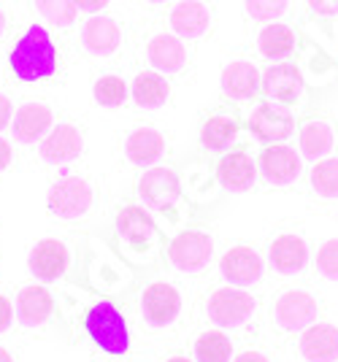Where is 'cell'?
<instances>
[{"label": "cell", "mask_w": 338, "mask_h": 362, "mask_svg": "<svg viewBox=\"0 0 338 362\" xmlns=\"http://www.w3.org/2000/svg\"><path fill=\"white\" fill-rule=\"evenodd\" d=\"M60 65V52L52 38V33L44 25H30L19 35L11 54H8V68L19 81H44L57 74Z\"/></svg>", "instance_id": "1"}, {"label": "cell", "mask_w": 338, "mask_h": 362, "mask_svg": "<svg viewBox=\"0 0 338 362\" xmlns=\"http://www.w3.org/2000/svg\"><path fill=\"white\" fill-rule=\"evenodd\" d=\"M84 330L95 341V346H100L106 354H124L127 346H130L127 322L106 300L95 303L93 308L84 314Z\"/></svg>", "instance_id": "2"}, {"label": "cell", "mask_w": 338, "mask_h": 362, "mask_svg": "<svg viewBox=\"0 0 338 362\" xmlns=\"http://www.w3.org/2000/svg\"><path fill=\"white\" fill-rule=\"evenodd\" d=\"M117 233L133 257H152L160 243V230L149 214L139 206H122L117 214Z\"/></svg>", "instance_id": "3"}, {"label": "cell", "mask_w": 338, "mask_h": 362, "mask_svg": "<svg viewBox=\"0 0 338 362\" xmlns=\"http://www.w3.org/2000/svg\"><path fill=\"white\" fill-rule=\"evenodd\" d=\"M144 54H146V62L152 65L154 71H160L165 76H182L190 68V60H192L185 38H179L176 33L168 30L152 33L146 38Z\"/></svg>", "instance_id": "4"}, {"label": "cell", "mask_w": 338, "mask_h": 362, "mask_svg": "<svg viewBox=\"0 0 338 362\" xmlns=\"http://www.w3.org/2000/svg\"><path fill=\"white\" fill-rule=\"evenodd\" d=\"M139 197L146 209L160 214H170L182 200V184L179 176L165 165H157L144 170L139 179Z\"/></svg>", "instance_id": "5"}, {"label": "cell", "mask_w": 338, "mask_h": 362, "mask_svg": "<svg viewBox=\"0 0 338 362\" xmlns=\"http://www.w3.org/2000/svg\"><path fill=\"white\" fill-rule=\"evenodd\" d=\"M211 255H214V238L206 230H185L168 243V259L176 271H203L209 268Z\"/></svg>", "instance_id": "6"}, {"label": "cell", "mask_w": 338, "mask_h": 362, "mask_svg": "<svg viewBox=\"0 0 338 362\" xmlns=\"http://www.w3.org/2000/svg\"><path fill=\"white\" fill-rule=\"evenodd\" d=\"M209 319L216 327H241L255 314V298L241 287H219L209 298Z\"/></svg>", "instance_id": "7"}, {"label": "cell", "mask_w": 338, "mask_h": 362, "mask_svg": "<svg viewBox=\"0 0 338 362\" xmlns=\"http://www.w3.org/2000/svg\"><path fill=\"white\" fill-rule=\"evenodd\" d=\"M49 211L54 214L57 219H78L84 214H90L95 203L93 187L78 176H65L60 179L52 192H49Z\"/></svg>", "instance_id": "8"}, {"label": "cell", "mask_w": 338, "mask_h": 362, "mask_svg": "<svg viewBox=\"0 0 338 362\" xmlns=\"http://www.w3.org/2000/svg\"><path fill=\"white\" fill-rule=\"evenodd\" d=\"M168 28L185 41H198L214 28V8L206 0H179L168 8Z\"/></svg>", "instance_id": "9"}, {"label": "cell", "mask_w": 338, "mask_h": 362, "mask_svg": "<svg viewBox=\"0 0 338 362\" xmlns=\"http://www.w3.org/2000/svg\"><path fill=\"white\" fill-rule=\"evenodd\" d=\"M249 130L265 144H284L295 133V114L290 106H281L274 100H262L249 117Z\"/></svg>", "instance_id": "10"}, {"label": "cell", "mask_w": 338, "mask_h": 362, "mask_svg": "<svg viewBox=\"0 0 338 362\" xmlns=\"http://www.w3.org/2000/svg\"><path fill=\"white\" fill-rule=\"evenodd\" d=\"M303 90H306V81H303V74L295 62L279 60L274 65H268L262 74V92L274 103L292 108L303 98Z\"/></svg>", "instance_id": "11"}, {"label": "cell", "mask_w": 338, "mask_h": 362, "mask_svg": "<svg viewBox=\"0 0 338 362\" xmlns=\"http://www.w3.org/2000/svg\"><path fill=\"white\" fill-rule=\"evenodd\" d=\"M81 49L90 57H114L122 49L124 33L122 25L108 14H95L81 25Z\"/></svg>", "instance_id": "12"}, {"label": "cell", "mask_w": 338, "mask_h": 362, "mask_svg": "<svg viewBox=\"0 0 338 362\" xmlns=\"http://www.w3.org/2000/svg\"><path fill=\"white\" fill-rule=\"evenodd\" d=\"M317 311H320L317 300L303 289H287L274 303V319H276L279 327L287 332L306 330L308 325L317 322Z\"/></svg>", "instance_id": "13"}, {"label": "cell", "mask_w": 338, "mask_h": 362, "mask_svg": "<svg viewBox=\"0 0 338 362\" xmlns=\"http://www.w3.org/2000/svg\"><path fill=\"white\" fill-rule=\"evenodd\" d=\"M219 87H222V95L231 100H252L262 90L260 68L249 57H235L222 68Z\"/></svg>", "instance_id": "14"}, {"label": "cell", "mask_w": 338, "mask_h": 362, "mask_svg": "<svg viewBox=\"0 0 338 362\" xmlns=\"http://www.w3.org/2000/svg\"><path fill=\"white\" fill-rule=\"evenodd\" d=\"M141 311L144 319L154 327H165L182 311V295L168 281H154L141 295Z\"/></svg>", "instance_id": "15"}, {"label": "cell", "mask_w": 338, "mask_h": 362, "mask_svg": "<svg viewBox=\"0 0 338 362\" xmlns=\"http://www.w3.org/2000/svg\"><path fill=\"white\" fill-rule=\"evenodd\" d=\"M84 149V136L74 122H60L41 138V157L52 165H65L74 163Z\"/></svg>", "instance_id": "16"}, {"label": "cell", "mask_w": 338, "mask_h": 362, "mask_svg": "<svg viewBox=\"0 0 338 362\" xmlns=\"http://www.w3.org/2000/svg\"><path fill=\"white\" fill-rule=\"evenodd\" d=\"M219 271L233 287H252L262 279V259L252 246H233L219 259Z\"/></svg>", "instance_id": "17"}, {"label": "cell", "mask_w": 338, "mask_h": 362, "mask_svg": "<svg viewBox=\"0 0 338 362\" xmlns=\"http://www.w3.org/2000/svg\"><path fill=\"white\" fill-rule=\"evenodd\" d=\"M52 127H54V114L47 103H38V100L22 103L11 119V130L19 144H35L47 136Z\"/></svg>", "instance_id": "18"}, {"label": "cell", "mask_w": 338, "mask_h": 362, "mask_svg": "<svg viewBox=\"0 0 338 362\" xmlns=\"http://www.w3.org/2000/svg\"><path fill=\"white\" fill-rule=\"evenodd\" d=\"M30 273L41 281H54L60 279L68 268V246L57 238H44L30 249L28 257Z\"/></svg>", "instance_id": "19"}, {"label": "cell", "mask_w": 338, "mask_h": 362, "mask_svg": "<svg viewBox=\"0 0 338 362\" xmlns=\"http://www.w3.org/2000/svg\"><path fill=\"white\" fill-rule=\"evenodd\" d=\"M260 170L271 184L284 187V184H292L301 176V157H298V151L292 149V146L271 144L260 154Z\"/></svg>", "instance_id": "20"}, {"label": "cell", "mask_w": 338, "mask_h": 362, "mask_svg": "<svg viewBox=\"0 0 338 362\" xmlns=\"http://www.w3.org/2000/svg\"><path fill=\"white\" fill-rule=\"evenodd\" d=\"M257 179V165L246 151H231L216 163V181L228 192H246Z\"/></svg>", "instance_id": "21"}, {"label": "cell", "mask_w": 338, "mask_h": 362, "mask_svg": "<svg viewBox=\"0 0 338 362\" xmlns=\"http://www.w3.org/2000/svg\"><path fill=\"white\" fill-rule=\"evenodd\" d=\"M165 154V136L154 127H136L124 138V157L139 168L154 165Z\"/></svg>", "instance_id": "22"}, {"label": "cell", "mask_w": 338, "mask_h": 362, "mask_svg": "<svg viewBox=\"0 0 338 362\" xmlns=\"http://www.w3.org/2000/svg\"><path fill=\"white\" fill-rule=\"evenodd\" d=\"M298 49V33L284 22H265V28L257 33V52L265 60H290Z\"/></svg>", "instance_id": "23"}, {"label": "cell", "mask_w": 338, "mask_h": 362, "mask_svg": "<svg viewBox=\"0 0 338 362\" xmlns=\"http://www.w3.org/2000/svg\"><path fill=\"white\" fill-rule=\"evenodd\" d=\"M308 249L306 241L295 233H281L279 238L271 243V265L276 268L281 276H295L306 268Z\"/></svg>", "instance_id": "24"}, {"label": "cell", "mask_w": 338, "mask_h": 362, "mask_svg": "<svg viewBox=\"0 0 338 362\" xmlns=\"http://www.w3.org/2000/svg\"><path fill=\"white\" fill-rule=\"evenodd\" d=\"M54 314V298L47 287H25L16 295V319L25 327H38Z\"/></svg>", "instance_id": "25"}, {"label": "cell", "mask_w": 338, "mask_h": 362, "mask_svg": "<svg viewBox=\"0 0 338 362\" xmlns=\"http://www.w3.org/2000/svg\"><path fill=\"white\" fill-rule=\"evenodd\" d=\"M301 354L308 362H333L338 357V327L308 325L301 338Z\"/></svg>", "instance_id": "26"}, {"label": "cell", "mask_w": 338, "mask_h": 362, "mask_svg": "<svg viewBox=\"0 0 338 362\" xmlns=\"http://www.w3.org/2000/svg\"><path fill=\"white\" fill-rule=\"evenodd\" d=\"M130 95L136 100L139 108H160L165 106V100L170 98V81L165 74L160 71H141L133 84H130Z\"/></svg>", "instance_id": "27"}, {"label": "cell", "mask_w": 338, "mask_h": 362, "mask_svg": "<svg viewBox=\"0 0 338 362\" xmlns=\"http://www.w3.org/2000/svg\"><path fill=\"white\" fill-rule=\"evenodd\" d=\"M298 141H301V151L317 160V157H325L327 151L333 149L336 144V133H333V124L327 119H306L301 122V130H298Z\"/></svg>", "instance_id": "28"}, {"label": "cell", "mask_w": 338, "mask_h": 362, "mask_svg": "<svg viewBox=\"0 0 338 362\" xmlns=\"http://www.w3.org/2000/svg\"><path fill=\"white\" fill-rule=\"evenodd\" d=\"M238 130H241V124L233 117L214 114V117H209V119L203 122V127H200V144H203V149L209 151H225L235 141Z\"/></svg>", "instance_id": "29"}, {"label": "cell", "mask_w": 338, "mask_h": 362, "mask_svg": "<svg viewBox=\"0 0 338 362\" xmlns=\"http://www.w3.org/2000/svg\"><path fill=\"white\" fill-rule=\"evenodd\" d=\"M33 8L38 11V16L47 25L57 28V30L74 28V22H76L78 16L76 0H33Z\"/></svg>", "instance_id": "30"}, {"label": "cell", "mask_w": 338, "mask_h": 362, "mask_svg": "<svg viewBox=\"0 0 338 362\" xmlns=\"http://www.w3.org/2000/svg\"><path fill=\"white\" fill-rule=\"evenodd\" d=\"M233 344L225 332L209 330L203 332L195 344V360L198 362H228L231 360Z\"/></svg>", "instance_id": "31"}, {"label": "cell", "mask_w": 338, "mask_h": 362, "mask_svg": "<svg viewBox=\"0 0 338 362\" xmlns=\"http://www.w3.org/2000/svg\"><path fill=\"white\" fill-rule=\"evenodd\" d=\"M311 189L320 197L338 200V157L320 160L311 168Z\"/></svg>", "instance_id": "32"}, {"label": "cell", "mask_w": 338, "mask_h": 362, "mask_svg": "<svg viewBox=\"0 0 338 362\" xmlns=\"http://www.w3.org/2000/svg\"><path fill=\"white\" fill-rule=\"evenodd\" d=\"M127 92H130L127 90V81L117 74L100 76V78H95V84H93L95 100H98L100 106H108V108L122 106L124 98H127Z\"/></svg>", "instance_id": "33"}, {"label": "cell", "mask_w": 338, "mask_h": 362, "mask_svg": "<svg viewBox=\"0 0 338 362\" xmlns=\"http://www.w3.org/2000/svg\"><path fill=\"white\" fill-rule=\"evenodd\" d=\"M246 16L255 22H279L290 14L292 0H244Z\"/></svg>", "instance_id": "34"}, {"label": "cell", "mask_w": 338, "mask_h": 362, "mask_svg": "<svg viewBox=\"0 0 338 362\" xmlns=\"http://www.w3.org/2000/svg\"><path fill=\"white\" fill-rule=\"evenodd\" d=\"M317 271L322 273L325 279L338 281V238H330L320 246L317 252Z\"/></svg>", "instance_id": "35"}, {"label": "cell", "mask_w": 338, "mask_h": 362, "mask_svg": "<svg viewBox=\"0 0 338 362\" xmlns=\"http://www.w3.org/2000/svg\"><path fill=\"white\" fill-rule=\"evenodd\" d=\"M311 14L317 16H338V0H306Z\"/></svg>", "instance_id": "36"}, {"label": "cell", "mask_w": 338, "mask_h": 362, "mask_svg": "<svg viewBox=\"0 0 338 362\" xmlns=\"http://www.w3.org/2000/svg\"><path fill=\"white\" fill-rule=\"evenodd\" d=\"M11 322H14V305L6 295H0V332L8 330Z\"/></svg>", "instance_id": "37"}, {"label": "cell", "mask_w": 338, "mask_h": 362, "mask_svg": "<svg viewBox=\"0 0 338 362\" xmlns=\"http://www.w3.org/2000/svg\"><path fill=\"white\" fill-rule=\"evenodd\" d=\"M11 119H14V106L6 95H0V130L11 127Z\"/></svg>", "instance_id": "38"}, {"label": "cell", "mask_w": 338, "mask_h": 362, "mask_svg": "<svg viewBox=\"0 0 338 362\" xmlns=\"http://www.w3.org/2000/svg\"><path fill=\"white\" fill-rule=\"evenodd\" d=\"M111 0H76L78 11H87V14H100Z\"/></svg>", "instance_id": "39"}, {"label": "cell", "mask_w": 338, "mask_h": 362, "mask_svg": "<svg viewBox=\"0 0 338 362\" xmlns=\"http://www.w3.org/2000/svg\"><path fill=\"white\" fill-rule=\"evenodd\" d=\"M11 165V144L6 138H0V173Z\"/></svg>", "instance_id": "40"}, {"label": "cell", "mask_w": 338, "mask_h": 362, "mask_svg": "<svg viewBox=\"0 0 338 362\" xmlns=\"http://www.w3.org/2000/svg\"><path fill=\"white\" fill-rule=\"evenodd\" d=\"M235 362H268V357L260 354V351H244V354L235 357Z\"/></svg>", "instance_id": "41"}, {"label": "cell", "mask_w": 338, "mask_h": 362, "mask_svg": "<svg viewBox=\"0 0 338 362\" xmlns=\"http://www.w3.org/2000/svg\"><path fill=\"white\" fill-rule=\"evenodd\" d=\"M6 25H8V19H6L3 8H0V38H3V33H6Z\"/></svg>", "instance_id": "42"}, {"label": "cell", "mask_w": 338, "mask_h": 362, "mask_svg": "<svg viewBox=\"0 0 338 362\" xmlns=\"http://www.w3.org/2000/svg\"><path fill=\"white\" fill-rule=\"evenodd\" d=\"M0 362H14V360H11V354H8L3 346H0Z\"/></svg>", "instance_id": "43"}, {"label": "cell", "mask_w": 338, "mask_h": 362, "mask_svg": "<svg viewBox=\"0 0 338 362\" xmlns=\"http://www.w3.org/2000/svg\"><path fill=\"white\" fill-rule=\"evenodd\" d=\"M144 3H149V6H163V3H168V0H144Z\"/></svg>", "instance_id": "44"}, {"label": "cell", "mask_w": 338, "mask_h": 362, "mask_svg": "<svg viewBox=\"0 0 338 362\" xmlns=\"http://www.w3.org/2000/svg\"><path fill=\"white\" fill-rule=\"evenodd\" d=\"M168 362H190V360H185V357H173V360H168Z\"/></svg>", "instance_id": "45"}]
</instances>
